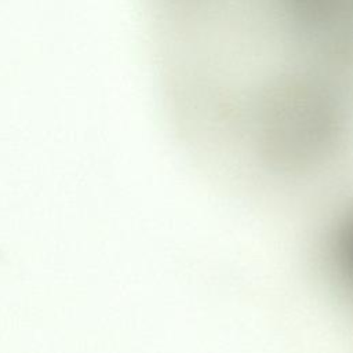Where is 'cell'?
Here are the masks:
<instances>
[{
  "label": "cell",
  "instance_id": "6da1fadb",
  "mask_svg": "<svg viewBox=\"0 0 353 353\" xmlns=\"http://www.w3.org/2000/svg\"><path fill=\"white\" fill-rule=\"evenodd\" d=\"M325 263L332 280L353 302V204L332 222L325 239Z\"/></svg>",
  "mask_w": 353,
  "mask_h": 353
}]
</instances>
